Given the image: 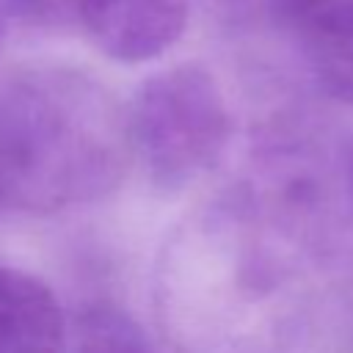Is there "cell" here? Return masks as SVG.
Wrapping results in <instances>:
<instances>
[{
  "label": "cell",
  "instance_id": "30bf717a",
  "mask_svg": "<svg viewBox=\"0 0 353 353\" xmlns=\"http://www.w3.org/2000/svg\"><path fill=\"white\" fill-rule=\"evenodd\" d=\"M350 171H353V168H350Z\"/></svg>",
  "mask_w": 353,
  "mask_h": 353
},
{
  "label": "cell",
  "instance_id": "9c48e42d",
  "mask_svg": "<svg viewBox=\"0 0 353 353\" xmlns=\"http://www.w3.org/2000/svg\"><path fill=\"white\" fill-rule=\"evenodd\" d=\"M8 207V199H6V188H3V176H0V210Z\"/></svg>",
  "mask_w": 353,
  "mask_h": 353
},
{
  "label": "cell",
  "instance_id": "5b68a950",
  "mask_svg": "<svg viewBox=\"0 0 353 353\" xmlns=\"http://www.w3.org/2000/svg\"><path fill=\"white\" fill-rule=\"evenodd\" d=\"M268 8L306 47L353 36V0H268Z\"/></svg>",
  "mask_w": 353,
  "mask_h": 353
},
{
  "label": "cell",
  "instance_id": "277c9868",
  "mask_svg": "<svg viewBox=\"0 0 353 353\" xmlns=\"http://www.w3.org/2000/svg\"><path fill=\"white\" fill-rule=\"evenodd\" d=\"M63 309L41 279L0 268V353H63Z\"/></svg>",
  "mask_w": 353,
  "mask_h": 353
},
{
  "label": "cell",
  "instance_id": "ba28073f",
  "mask_svg": "<svg viewBox=\"0 0 353 353\" xmlns=\"http://www.w3.org/2000/svg\"><path fill=\"white\" fill-rule=\"evenodd\" d=\"M11 14L33 28H63L77 25L80 0H6Z\"/></svg>",
  "mask_w": 353,
  "mask_h": 353
},
{
  "label": "cell",
  "instance_id": "6da1fadb",
  "mask_svg": "<svg viewBox=\"0 0 353 353\" xmlns=\"http://www.w3.org/2000/svg\"><path fill=\"white\" fill-rule=\"evenodd\" d=\"M124 108L74 69H25L0 85V176L8 207L50 215L116 190L127 171Z\"/></svg>",
  "mask_w": 353,
  "mask_h": 353
},
{
  "label": "cell",
  "instance_id": "7a4b0ae2",
  "mask_svg": "<svg viewBox=\"0 0 353 353\" xmlns=\"http://www.w3.org/2000/svg\"><path fill=\"white\" fill-rule=\"evenodd\" d=\"M124 116L130 152L160 190H182L207 174L232 138L226 97L196 61L149 74Z\"/></svg>",
  "mask_w": 353,
  "mask_h": 353
},
{
  "label": "cell",
  "instance_id": "3957f363",
  "mask_svg": "<svg viewBox=\"0 0 353 353\" xmlns=\"http://www.w3.org/2000/svg\"><path fill=\"white\" fill-rule=\"evenodd\" d=\"M190 0H80L77 28L116 63H146L185 33Z\"/></svg>",
  "mask_w": 353,
  "mask_h": 353
},
{
  "label": "cell",
  "instance_id": "8992f818",
  "mask_svg": "<svg viewBox=\"0 0 353 353\" xmlns=\"http://www.w3.org/2000/svg\"><path fill=\"white\" fill-rule=\"evenodd\" d=\"M74 353H152V347L124 312L99 306L80 320Z\"/></svg>",
  "mask_w": 353,
  "mask_h": 353
},
{
  "label": "cell",
  "instance_id": "52a82bcc",
  "mask_svg": "<svg viewBox=\"0 0 353 353\" xmlns=\"http://www.w3.org/2000/svg\"><path fill=\"white\" fill-rule=\"evenodd\" d=\"M306 50L325 88L342 102L353 105V36L309 44Z\"/></svg>",
  "mask_w": 353,
  "mask_h": 353
}]
</instances>
